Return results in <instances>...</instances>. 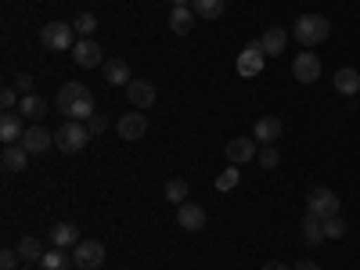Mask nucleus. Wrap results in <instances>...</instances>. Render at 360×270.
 <instances>
[{
	"mask_svg": "<svg viewBox=\"0 0 360 270\" xmlns=\"http://www.w3.org/2000/svg\"><path fill=\"white\" fill-rule=\"evenodd\" d=\"M69 266H72V259H69L62 249L44 252V259H40V270H69Z\"/></svg>",
	"mask_w": 360,
	"mask_h": 270,
	"instance_id": "obj_28",
	"label": "nucleus"
},
{
	"mask_svg": "<svg viewBox=\"0 0 360 270\" xmlns=\"http://www.w3.org/2000/svg\"><path fill=\"white\" fill-rule=\"evenodd\" d=\"M44 242H40V238H22V242H18V256H22V263H40L44 259Z\"/></svg>",
	"mask_w": 360,
	"mask_h": 270,
	"instance_id": "obj_25",
	"label": "nucleus"
},
{
	"mask_svg": "<svg viewBox=\"0 0 360 270\" xmlns=\"http://www.w3.org/2000/svg\"><path fill=\"white\" fill-rule=\"evenodd\" d=\"M173 8H191V0H169Z\"/></svg>",
	"mask_w": 360,
	"mask_h": 270,
	"instance_id": "obj_39",
	"label": "nucleus"
},
{
	"mask_svg": "<svg viewBox=\"0 0 360 270\" xmlns=\"http://www.w3.org/2000/svg\"><path fill=\"white\" fill-rule=\"evenodd\" d=\"M72 259L79 270H98V266H105V245L101 242H79L72 249Z\"/></svg>",
	"mask_w": 360,
	"mask_h": 270,
	"instance_id": "obj_8",
	"label": "nucleus"
},
{
	"mask_svg": "<svg viewBox=\"0 0 360 270\" xmlns=\"http://www.w3.org/2000/svg\"><path fill=\"white\" fill-rule=\"evenodd\" d=\"M224 155H227L231 166H245V162H252L259 155V141L256 137H231L224 144Z\"/></svg>",
	"mask_w": 360,
	"mask_h": 270,
	"instance_id": "obj_6",
	"label": "nucleus"
},
{
	"mask_svg": "<svg viewBox=\"0 0 360 270\" xmlns=\"http://www.w3.org/2000/svg\"><path fill=\"white\" fill-rule=\"evenodd\" d=\"M127 98L134 108H152L155 105V83L152 79H130L127 83Z\"/></svg>",
	"mask_w": 360,
	"mask_h": 270,
	"instance_id": "obj_12",
	"label": "nucleus"
},
{
	"mask_svg": "<svg viewBox=\"0 0 360 270\" xmlns=\"http://www.w3.org/2000/svg\"><path fill=\"white\" fill-rule=\"evenodd\" d=\"M54 105L65 119H72V123H86V119L94 115V94H90L86 83H65L62 90H58Z\"/></svg>",
	"mask_w": 360,
	"mask_h": 270,
	"instance_id": "obj_1",
	"label": "nucleus"
},
{
	"mask_svg": "<svg viewBox=\"0 0 360 270\" xmlns=\"http://www.w3.org/2000/svg\"><path fill=\"white\" fill-rule=\"evenodd\" d=\"M72 58H76V65H79V69H98V65L105 62L101 44H98V40H90V37H79V44L72 47Z\"/></svg>",
	"mask_w": 360,
	"mask_h": 270,
	"instance_id": "obj_9",
	"label": "nucleus"
},
{
	"mask_svg": "<svg viewBox=\"0 0 360 270\" xmlns=\"http://www.w3.org/2000/svg\"><path fill=\"white\" fill-rule=\"evenodd\" d=\"M238 180H242V173H238V166H227L220 176H217V191H234Z\"/></svg>",
	"mask_w": 360,
	"mask_h": 270,
	"instance_id": "obj_30",
	"label": "nucleus"
},
{
	"mask_svg": "<svg viewBox=\"0 0 360 270\" xmlns=\"http://www.w3.org/2000/svg\"><path fill=\"white\" fill-rule=\"evenodd\" d=\"M342 234H346V224H342V217L324 220V238H342Z\"/></svg>",
	"mask_w": 360,
	"mask_h": 270,
	"instance_id": "obj_33",
	"label": "nucleus"
},
{
	"mask_svg": "<svg viewBox=\"0 0 360 270\" xmlns=\"http://www.w3.org/2000/svg\"><path fill=\"white\" fill-rule=\"evenodd\" d=\"M51 245H54V249H72V245H79L76 224H51Z\"/></svg>",
	"mask_w": 360,
	"mask_h": 270,
	"instance_id": "obj_17",
	"label": "nucleus"
},
{
	"mask_svg": "<svg viewBox=\"0 0 360 270\" xmlns=\"http://www.w3.org/2000/svg\"><path fill=\"white\" fill-rule=\"evenodd\" d=\"M292 76L299 83H317L321 79V58L307 47V51H299L295 54V62H292Z\"/></svg>",
	"mask_w": 360,
	"mask_h": 270,
	"instance_id": "obj_7",
	"label": "nucleus"
},
{
	"mask_svg": "<svg viewBox=\"0 0 360 270\" xmlns=\"http://www.w3.org/2000/svg\"><path fill=\"white\" fill-rule=\"evenodd\" d=\"M105 79L112 86H127L134 76H130V65L123 62V58H108V62H105Z\"/></svg>",
	"mask_w": 360,
	"mask_h": 270,
	"instance_id": "obj_21",
	"label": "nucleus"
},
{
	"mask_svg": "<svg viewBox=\"0 0 360 270\" xmlns=\"http://www.w3.org/2000/svg\"><path fill=\"white\" fill-rule=\"evenodd\" d=\"M285 44H288V33H285L281 25H270L266 33L259 37V47H263V54H266V58H278V54L285 51Z\"/></svg>",
	"mask_w": 360,
	"mask_h": 270,
	"instance_id": "obj_16",
	"label": "nucleus"
},
{
	"mask_svg": "<svg viewBox=\"0 0 360 270\" xmlns=\"http://www.w3.org/2000/svg\"><path fill=\"white\" fill-rule=\"evenodd\" d=\"M40 40L47 51H72L76 47V25L69 22H47L40 29Z\"/></svg>",
	"mask_w": 360,
	"mask_h": 270,
	"instance_id": "obj_4",
	"label": "nucleus"
},
{
	"mask_svg": "<svg viewBox=\"0 0 360 270\" xmlns=\"http://www.w3.org/2000/svg\"><path fill=\"white\" fill-rule=\"evenodd\" d=\"M292 270H321V266H317V263H314V259H299V263H295V266H292Z\"/></svg>",
	"mask_w": 360,
	"mask_h": 270,
	"instance_id": "obj_37",
	"label": "nucleus"
},
{
	"mask_svg": "<svg viewBox=\"0 0 360 270\" xmlns=\"http://www.w3.org/2000/svg\"><path fill=\"white\" fill-rule=\"evenodd\" d=\"M224 8H227V0H191V11H195L198 18H205V22L220 18Z\"/></svg>",
	"mask_w": 360,
	"mask_h": 270,
	"instance_id": "obj_24",
	"label": "nucleus"
},
{
	"mask_svg": "<svg viewBox=\"0 0 360 270\" xmlns=\"http://www.w3.org/2000/svg\"><path fill=\"white\" fill-rule=\"evenodd\" d=\"M195 11L191 8H173L169 11V29H173V33L176 37H184V33H191V29H195Z\"/></svg>",
	"mask_w": 360,
	"mask_h": 270,
	"instance_id": "obj_22",
	"label": "nucleus"
},
{
	"mask_svg": "<svg viewBox=\"0 0 360 270\" xmlns=\"http://www.w3.org/2000/svg\"><path fill=\"white\" fill-rule=\"evenodd\" d=\"M166 202H173V205H184V202H188V180H180V176L166 180Z\"/></svg>",
	"mask_w": 360,
	"mask_h": 270,
	"instance_id": "obj_27",
	"label": "nucleus"
},
{
	"mask_svg": "<svg viewBox=\"0 0 360 270\" xmlns=\"http://www.w3.org/2000/svg\"><path fill=\"white\" fill-rule=\"evenodd\" d=\"M0 105H4V112H15V108H18V90H15V83H8L4 90H0Z\"/></svg>",
	"mask_w": 360,
	"mask_h": 270,
	"instance_id": "obj_32",
	"label": "nucleus"
},
{
	"mask_svg": "<svg viewBox=\"0 0 360 270\" xmlns=\"http://www.w3.org/2000/svg\"><path fill=\"white\" fill-rule=\"evenodd\" d=\"M292 37L303 47H317V44H324L328 37H332V22H328L324 15H299L295 25H292Z\"/></svg>",
	"mask_w": 360,
	"mask_h": 270,
	"instance_id": "obj_2",
	"label": "nucleus"
},
{
	"mask_svg": "<svg viewBox=\"0 0 360 270\" xmlns=\"http://www.w3.org/2000/svg\"><path fill=\"white\" fill-rule=\"evenodd\" d=\"M22 134H25V127H22L18 112H4V115H0V141H4V144H18Z\"/></svg>",
	"mask_w": 360,
	"mask_h": 270,
	"instance_id": "obj_19",
	"label": "nucleus"
},
{
	"mask_svg": "<svg viewBox=\"0 0 360 270\" xmlns=\"http://www.w3.org/2000/svg\"><path fill=\"white\" fill-rule=\"evenodd\" d=\"M256 162H259L263 169H278V162H281V152H278L274 144H263V148H259V155H256Z\"/></svg>",
	"mask_w": 360,
	"mask_h": 270,
	"instance_id": "obj_29",
	"label": "nucleus"
},
{
	"mask_svg": "<svg viewBox=\"0 0 360 270\" xmlns=\"http://www.w3.org/2000/svg\"><path fill=\"white\" fill-rule=\"evenodd\" d=\"M176 224L184 227V231H202V227H205V209H202L198 202L176 205Z\"/></svg>",
	"mask_w": 360,
	"mask_h": 270,
	"instance_id": "obj_14",
	"label": "nucleus"
},
{
	"mask_svg": "<svg viewBox=\"0 0 360 270\" xmlns=\"http://www.w3.org/2000/svg\"><path fill=\"white\" fill-rule=\"evenodd\" d=\"M11 83H15V90H18V94H33V76H29V72H18Z\"/></svg>",
	"mask_w": 360,
	"mask_h": 270,
	"instance_id": "obj_36",
	"label": "nucleus"
},
{
	"mask_svg": "<svg viewBox=\"0 0 360 270\" xmlns=\"http://www.w3.org/2000/svg\"><path fill=\"white\" fill-rule=\"evenodd\" d=\"M303 238H307V245H310V249L321 245V242H328V238H324V220H317V217L307 213V220H303Z\"/></svg>",
	"mask_w": 360,
	"mask_h": 270,
	"instance_id": "obj_26",
	"label": "nucleus"
},
{
	"mask_svg": "<svg viewBox=\"0 0 360 270\" xmlns=\"http://www.w3.org/2000/svg\"><path fill=\"white\" fill-rule=\"evenodd\" d=\"M281 130H285V127H281L278 115H263L259 123H256V130H252V137H256L259 144H274V141L281 137Z\"/></svg>",
	"mask_w": 360,
	"mask_h": 270,
	"instance_id": "obj_18",
	"label": "nucleus"
},
{
	"mask_svg": "<svg viewBox=\"0 0 360 270\" xmlns=\"http://www.w3.org/2000/svg\"><path fill=\"white\" fill-rule=\"evenodd\" d=\"M54 144H58V152H65V155L83 152V148L90 144V130H86V123H72V119H65V123L54 130Z\"/></svg>",
	"mask_w": 360,
	"mask_h": 270,
	"instance_id": "obj_3",
	"label": "nucleus"
},
{
	"mask_svg": "<svg viewBox=\"0 0 360 270\" xmlns=\"http://www.w3.org/2000/svg\"><path fill=\"white\" fill-rule=\"evenodd\" d=\"M18 108H22V119H29V123H40V119L51 112V101L40 98V94H22Z\"/></svg>",
	"mask_w": 360,
	"mask_h": 270,
	"instance_id": "obj_15",
	"label": "nucleus"
},
{
	"mask_svg": "<svg viewBox=\"0 0 360 270\" xmlns=\"http://www.w3.org/2000/svg\"><path fill=\"white\" fill-rule=\"evenodd\" d=\"M86 130H90V137H98V134H105V130H108V119L94 112V115L86 119Z\"/></svg>",
	"mask_w": 360,
	"mask_h": 270,
	"instance_id": "obj_34",
	"label": "nucleus"
},
{
	"mask_svg": "<svg viewBox=\"0 0 360 270\" xmlns=\"http://www.w3.org/2000/svg\"><path fill=\"white\" fill-rule=\"evenodd\" d=\"M72 25H76V33H79V37H90V33H94V29H98V15H90V11H79V18H76Z\"/></svg>",
	"mask_w": 360,
	"mask_h": 270,
	"instance_id": "obj_31",
	"label": "nucleus"
},
{
	"mask_svg": "<svg viewBox=\"0 0 360 270\" xmlns=\"http://www.w3.org/2000/svg\"><path fill=\"white\" fill-rule=\"evenodd\" d=\"M335 90H339V94H346V98L360 94V72L356 69H339L335 72Z\"/></svg>",
	"mask_w": 360,
	"mask_h": 270,
	"instance_id": "obj_23",
	"label": "nucleus"
},
{
	"mask_svg": "<svg viewBox=\"0 0 360 270\" xmlns=\"http://www.w3.org/2000/svg\"><path fill=\"white\" fill-rule=\"evenodd\" d=\"M0 166H4L8 173H22V169L29 166V152H25L22 144H8L4 155H0Z\"/></svg>",
	"mask_w": 360,
	"mask_h": 270,
	"instance_id": "obj_20",
	"label": "nucleus"
},
{
	"mask_svg": "<svg viewBox=\"0 0 360 270\" xmlns=\"http://www.w3.org/2000/svg\"><path fill=\"white\" fill-rule=\"evenodd\" d=\"M263 62H266V54H263V47L256 40V44H249L242 54H238V76H245V79L259 76L263 72Z\"/></svg>",
	"mask_w": 360,
	"mask_h": 270,
	"instance_id": "obj_10",
	"label": "nucleus"
},
{
	"mask_svg": "<svg viewBox=\"0 0 360 270\" xmlns=\"http://www.w3.org/2000/svg\"><path fill=\"white\" fill-rule=\"evenodd\" d=\"M263 270H288L285 263H263Z\"/></svg>",
	"mask_w": 360,
	"mask_h": 270,
	"instance_id": "obj_38",
	"label": "nucleus"
},
{
	"mask_svg": "<svg viewBox=\"0 0 360 270\" xmlns=\"http://www.w3.org/2000/svg\"><path fill=\"white\" fill-rule=\"evenodd\" d=\"M51 141H54V134H47L44 127H37V123H33V127H25V134H22V141H18V144L25 148L29 155H44L47 148H51Z\"/></svg>",
	"mask_w": 360,
	"mask_h": 270,
	"instance_id": "obj_13",
	"label": "nucleus"
},
{
	"mask_svg": "<svg viewBox=\"0 0 360 270\" xmlns=\"http://www.w3.org/2000/svg\"><path fill=\"white\" fill-rule=\"evenodd\" d=\"M115 130H119V137H123V141H141L148 134V119H144V112L134 108V112H127L123 119H119Z\"/></svg>",
	"mask_w": 360,
	"mask_h": 270,
	"instance_id": "obj_11",
	"label": "nucleus"
},
{
	"mask_svg": "<svg viewBox=\"0 0 360 270\" xmlns=\"http://www.w3.org/2000/svg\"><path fill=\"white\" fill-rule=\"evenodd\" d=\"M18 249H0V270H15L18 266Z\"/></svg>",
	"mask_w": 360,
	"mask_h": 270,
	"instance_id": "obj_35",
	"label": "nucleus"
},
{
	"mask_svg": "<svg viewBox=\"0 0 360 270\" xmlns=\"http://www.w3.org/2000/svg\"><path fill=\"white\" fill-rule=\"evenodd\" d=\"M307 213L317 217V220L339 217V195H335L332 188H310V195H307Z\"/></svg>",
	"mask_w": 360,
	"mask_h": 270,
	"instance_id": "obj_5",
	"label": "nucleus"
}]
</instances>
